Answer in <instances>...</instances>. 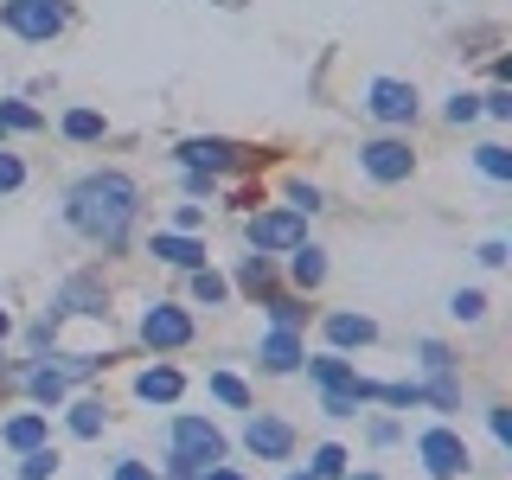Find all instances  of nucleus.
<instances>
[{"label":"nucleus","instance_id":"obj_12","mask_svg":"<svg viewBox=\"0 0 512 480\" xmlns=\"http://www.w3.org/2000/svg\"><path fill=\"white\" fill-rule=\"evenodd\" d=\"M154 256L160 263H173V269H205V244H192V237H154Z\"/></svg>","mask_w":512,"mask_h":480},{"label":"nucleus","instance_id":"obj_17","mask_svg":"<svg viewBox=\"0 0 512 480\" xmlns=\"http://www.w3.org/2000/svg\"><path fill=\"white\" fill-rule=\"evenodd\" d=\"M288 256H295V263H288V269H295V282H301V288H314L320 276H327V263H320V250H308V244H295V250H288Z\"/></svg>","mask_w":512,"mask_h":480},{"label":"nucleus","instance_id":"obj_14","mask_svg":"<svg viewBox=\"0 0 512 480\" xmlns=\"http://www.w3.org/2000/svg\"><path fill=\"white\" fill-rule=\"evenodd\" d=\"M372 333H378V327H372L365 314H333V320H327V340H333V346H365Z\"/></svg>","mask_w":512,"mask_h":480},{"label":"nucleus","instance_id":"obj_31","mask_svg":"<svg viewBox=\"0 0 512 480\" xmlns=\"http://www.w3.org/2000/svg\"><path fill=\"white\" fill-rule=\"evenodd\" d=\"M474 109H480L474 96H455V103H448V122H474Z\"/></svg>","mask_w":512,"mask_h":480},{"label":"nucleus","instance_id":"obj_19","mask_svg":"<svg viewBox=\"0 0 512 480\" xmlns=\"http://www.w3.org/2000/svg\"><path fill=\"white\" fill-rule=\"evenodd\" d=\"M64 135H71V141H96V135H103V116H96V109H71V116H64Z\"/></svg>","mask_w":512,"mask_h":480},{"label":"nucleus","instance_id":"obj_24","mask_svg":"<svg viewBox=\"0 0 512 480\" xmlns=\"http://www.w3.org/2000/svg\"><path fill=\"white\" fill-rule=\"evenodd\" d=\"M52 468H58V455H45V448H26V468H20V480H52Z\"/></svg>","mask_w":512,"mask_h":480},{"label":"nucleus","instance_id":"obj_28","mask_svg":"<svg viewBox=\"0 0 512 480\" xmlns=\"http://www.w3.org/2000/svg\"><path fill=\"white\" fill-rule=\"evenodd\" d=\"M20 180H26V167H20V160H13V154H0V192H13Z\"/></svg>","mask_w":512,"mask_h":480},{"label":"nucleus","instance_id":"obj_18","mask_svg":"<svg viewBox=\"0 0 512 480\" xmlns=\"http://www.w3.org/2000/svg\"><path fill=\"white\" fill-rule=\"evenodd\" d=\"M26 384H32V397H39V404H58V397H64V372H58V365H39Z\"/></svg>","mask_w":512,"mask_h":480},{"label":"nucleus","instance_id":"obj_20","mask_svg":"<svg viewBox=\"0 0 512 480\" xmlns=\"http://www.w3.org/2000/svg\"><path fill=\"white\" fill-rule=\"evenodd\" d=\"M212 391H218V397H224V404H231V410H250V391H244V378L218 372V378H212Z\"/></svg>","mask_w":512,"mask_h":480},{"label":"nucleus","instance_id":"obj_15","mask_svg":"<svg viewBox=\"0 0 512 480\" xmlns=\"http://www.w3.org/2000/svg\"><path fill=\"white\" fill-rule=\"evenodd\" d=\"M308 372H314L320 384H327V391H352V397H359V372H352L346 359H314Z\"/></svg>","mask_w":512,"mask_h":480},{"label":"nucleus","instance_id":"obj_30","mask_svg":"<svg viewBox=\"0 0 512 480\" xmlns=\"http://www.w3.org/2000/svg\"><path fill=\"white\" fill-rule=\"evenodd\" d=\"M269 314H276V327H295V320H301V308H295V301H282V295L269 301Z\"/></svg>","mask_w":512,"mask_h":480},{"label":"nucleus","instance_id":"obj_32","mask_svg":"<svg viewBox=\"0 0 512 480\" xmlns=\"http://www.w3.org/2000/svg\"><path fill=\"white\" fill-rule=\"evenodd\" d=\"M116 480H154V474L141 468V461H116Z\"/></svg>","mask_w":512,"mask_h":480},{"label":"nucleus","instance_id":"obj_8","mask_svg":"<svg viewBox=\"0 0 512 480\" xmlns=\"http://www.w3.org/2000/svg\"><path fill=\"white\" fill-rule=\"evenodd\" d=\"M359 160H365L372 180H410V148H404V141H365Z\"/></svg>","mask_w":512,"mask_h":480},{"label":"nucleus","instance_id":"obj_16","mask_svg":"<svg viewBox=\"0 0 512 480\" xmlns=\"http://www.w3.org/2000/svg\"><path fill=\"white\" fill-rule=\"evenodd\" d=\"M7 442L20 448V455H26V448H39L45 442V416H13V423H7Z\"/></svg>","mask_w":512,"mask_h":480},{"label":"nucleus","instance_id":"obj_10","mask_svg":"<svg viewBox=\"0 0 512 480\" xmlns=\"http://www.w3.org/2000/svg\"><path fill=\"white\" fill-rule=\"evenodd\" d=\"M180 160L192 173H224L237 160V148H231V141H180Z\"/></svg>","mask_w":512,"mask_h":480},{"label":"nucleus","instance_id":"obj_6","mask_svg":"<svg viewBox=\"0 0 512 480\" xmlns=\"http://www.w3.org/2000/svg\"><path fill=\"white\" fill-rule=\"evenodd\" d=\"M250 244L256 250H295L301 244V212H263V218H250Z\"/></svg>","mask_w":512,"mask_h":480},{"label":"nucleus","instance_id":"obj_22","mask_svg":"<svg viewBox=\"0 0 512 480\" xmlns=\"http://www.w3.org/2000/svg\"><path fill=\"white\" fill-rule=\"evenodd\" d=\"M192 295H199L205 308H218V301H224V282L212 276V269H192Z\"/></svg>","mask_w":512,"mask_h":480},{"label":"nucleus","instance_id":"obj_3","mask_svg":"<svg viewBox=\"0 0 512 480\" xmlns=\"http://www.w3.org/2000/svg\"><path fill=\"white\" fill-rule=\"evenodd\" d=\"M173 455L180 461H192V468H212V461H224V436L212 423H199V416H180V423H173Z\"/></svg>","mask_w":512,"mask_h":480},{"label":"nucleus","instance_id":"obj_5","mask_svg":"<svg viewBox=\"0 0 512 480\" xmlns=\"http://www.w3.org/2000/svg\"><path fill=\"white\" fill-rule=\"evenodd\" d=\"M141 340L160 346V352L186 346V340H192V314H186V308H148V314H141Z\"/></svg>","mask_w":512,"mask_h":480},{"label":"nucleus","instance_id":"obj_21","mask_svg":"<svg viewBox=\"0 0 512 480\" xmlns=\"http://www.w3.org/2000/svg\"><path fill=\"white\" fill-rule=\"evenodd\" d=\"M474 160H480V173H487V180H512V154L506 148H480Z\"/></svg>","mask_w":512,"mask_h":480},{"label":"nucleus","instance_id":"obj_35","mask_svg":"<svg viewBox=\"0 0 512 480\" xmlns=\"http://www.w3.org/2000/svg\"><path fill=\"white\" fill-rule=\"evenodd\" d=\"M0 333H7V314H0Z\"/></svg>","mask_w":512,"mask_h":480},{"label":"nucleus","instance_id":"obj_33","mask_svg":"<svg viewBox=\"0 0 512 480\" xmlns=\"http://www.w3.org/2000/svg\"><path fill=\"white\" fill-rule=\"evenodd\" d=\"M199 480H244V474H231V468H205Z\"/></svg>","mask_w":512,"mask_h":480},{"label":"nucleus","instance_id":"obj_4","mask_svg":"<svg viewBox=\"0 0 512 480\" xmlns=\"http://www.w3.org/2000/svg\"><path fill=\"white\" fill-rule=\"evenodd\" d=\"M416 455H423V468L436 480H455L461 468H468V442H461L455 429H429V436L416 442Z\"/></svg>","mask_w":512,"mask_h":480},{"label":"nucleus","instance_id":"obj_2","mask_svg":"<svg viewBox=\"0 0 512 480\" xmlns=\"http://www.w3.org/2000/svg\"><path fill=\"white\" fill-rule=\"evenodd\" d=\"M0 26L20 32V39H52L64 26V7L58 0H7V7H0Z\"/></svg>","mask_w":512,"mask_h":480},{"label":"nucleus","instance_id":"obj_23","mask_svg":"<svg viewBox=\"0 0 512 480\" xmlns=\"http://www.w3.org/2000/svg\"><path fill=\"white\" fill-rule=\"evenodd\" d=\"M103 429V404H77L71 410V436H96Z\"/></svg>","mask_w":512,"mask_h":480},{"label":"nucleus","instance_id":"obj_1","mask_svg":"<svg viewBox=\"0 0 512 480\" xmlns=\"http://www.w3.org/2000/svg\"><path fill=\"white\" fill-rule=\"evenodd\" d=\"M64 212H71V224L84 237H96V244L116 250L128 237V224H135V212H141V192H135V180H122V173H90V180L71 186Z\"/></svg>","mask_w":512,"mask_h":480},{"label":"nucleus","instance_id":"obj_13","mask_svg":"<svg viewBox=\"0 0 512 480\" xmlns=\"http://www.w3.org/2000/svg\"><path fill=\"white\" fill-rule=\"evenodd\" d=\"M135 391L148 397V404H173V397H180V372H173V365H154V372L135 378Z\"/></svg>","mask_w":512,"mask_h":480},{"label":"nucleus","instance_id":"obj_7","mask_svg":"<svg viewBox=\"0 0 512 480\" xmlns=\"http://www.w3.org/2000/svg\"><path fill=\"white\" fill-rule=\"evenodd\" d=\"M365 109H372L378 122H410V116H416V90L397 84V77H378V84H372V103H365Z\"/></svg>","mask_w":512,"mask_h":480},{"label":"nucleus","instance_id":"obj_26","mask_svg":"<svg viewBox=\"0 0 512 480\" xmlns=\"http://www.w3.org/2000/svg\"><path fill=\"white\" fill-rule=\"evenodd\" d=\"M480 314H487V301H480L474 288H461V295H455V320H480Z\"/></svg>","mask_w":512,"mask_h":480},{"label":"nucleus","instance_id":"obj_11","mask_svg":"<svg viewBox=\"0 0 512 480\" xmlns=\"http://www.w3.org/2000/svg\"><path fill=\"white\" fill-rule=\"evenodd\" d=\"M263 365H269V372H295V365H301V340H295V327H276V333L263 340Z\"/></svg>","mask_w":512,"mask_h":480},{"label":"nucleus","instance_id":"obj_25","mask_svg":"<svg viewBox=\"0 0 512 480\" xmlns=\"http://www.w3.org/2000/svg\"><path fill=\"white\" fill-rule=\"evenodd\" d=\"M314 474H320V480L346 474V448H333V442H327V448H320V455H314Z\"/></svg>","mask_w":512,"mask_h":480},{"label":"nucleus","instance_id":"obj_29","mask_svg":"<svg viewBox=\"0 0 512 480\" xmlns=\"http://www.w3.org/2000/svg\"><path fill=\"white\" fill-rule=\"evenodd\" d=\"M244 288H269V263H263V256H250V263H244Z\"/></svg>","mask_w":512,"mask_h":480},{"label":"nucleus","instance_id":"obj_27","mask_svg":"<svg viewBox=\"0 0 512 480\" xmlns=\"http://www.w3.org/2000/svg\"><path fill=\"white\" fill-rule=\"evenodd\" d=\"M0 122H7V128H39V116H32L26 103H0Z\"/></svg>","mask_w":512,"mask_h":480},{"label":"nucleus","instance_id":"obj_9","mask_svg":"<svg viewBox=\"0 0 512 480\" xmlns=\"http://www.w3.org/2000/svg\"><path fill=\"white\" fill-rule=\"evenodd\" d=\"M250 455H263V461H282L288 448H295V429L282 423V416H250Z\"/></svg>","mask_w":512,"mask_h":480},{"label":"nucleus","instance_id":"obj_34","mask_svg":"<svg viewBox=\"0 0 512 480\" xmlns=\"http://www.w3.org/2000/svg\"><path fill=\"white\" fill-rule=\"evenodd\" d=\"M288 480H320V474H288Z\"/></svg>","mask_w":512,"mask_h":480}]
</instances>
